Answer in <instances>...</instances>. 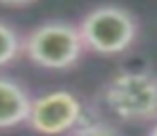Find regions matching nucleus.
<instances>
[{"label":"nucleus","instance_id":"nucleus-1","mask_svg":"<svg viewBox=\"0 0 157 136\" xmlns=\"http://www.w3.org/2000/svg\"><path fill=\"white\" fill-rule=\"evenodd\" d=\"M102 102L125 123L157 121V77L149 70H121L104 83Z\"/></svg>","mask_w":157,"mask_h":136},{"label":"nucleus","instance_id":"nucleus-2","mask_svg":"<svg viewBox=\"0 0 157 136\" xmlns=\"http://www.w3.org/2000/svg\"><path fill=\"white\" fill-rule=\"evenodd\" d=\"M85 51L78 28L70 21L53 19L32 28L21 38V53L40 68L66 70L72 68Z\"/></svg>","mask_w":157,"mask_h":136},{"label":"nucleus","instance_id":"nucleus-3","mask_svg":"<svg viewBox=\"0 0 157 136\" xmlns=\"http://www.w3.org/2000/svg\"><path fill=\"white\" fill-rule=\"evenodd\" d=\"M78 34L87 51L98 55H119L136 43L138 21L119 4H100L78 24Z\"/></svg>","mask_w":157,"mask_h":136},{"label":"nucleus","instance_id":"nucleus-4","mask_svg":"<svg viewBox=\"0 0 157 136\" xmlns=\"http://www.w3.org/2000/svg\"><path fill=\"white\" fill-rule=\"evenodd\" d=\"M85 121V104L68 89H51L32 98L26 123L43 136L70 134Z\"/></svg>","mask_w":157,"mask_h":136},{"label":"nucleus","instance_id":"nucleus-5","mask_svg":"<svg viewBox=\"0 0 157 136\" xmlns=\"http://www.w3.org/2000/svg\"><path fill=\"white\" fill-rule=\"evenodd\" d=\"M30 102L32 98L19 81L11 77H0V130L26 123Z\"/></svg>","mask_w":157,"mask_h":136},{"label":"nucleus","instance_id":"nucleus-6","mask_svg":"<svg viewBox=\"0 0 157 136\" xmlns=\"http://www.w3.org/2000/svg\"><path fill=\"white\" fill-rule=\"evenodd\" d=\"M21 55V36L6 21H0V68L9 66Z\"/></svg>","mask_w":157,"mask_h":136},{"label":"nucleus","instance_id":"nucleus-7","mask_svg":"<svg viewBox=\"0 0 157 136\" xmlns=\"http://www.w3.org/2000/svg\"><path fill=\"white\" fill-rule=\"evenodd\" d=\"M72 136H119L108 123L104 121H83L78 128H75Z\"/></svg>","mask_w":157,"mask_h":136},{"label":"nucleus","instance_id":"nucleus-8","mask_svg":"<svg viewBox=\"0 0 157 136\" xmlns=\"http://www.w3.org/2000/svg\"><path fill=\"white\" fill-rule=\"evenodd\" d=\"M38 0H0L2 6H11V9H21V6H30Z\"/></svg>","mask_w":157,"mask_h":136},{"label":"nucleus","instance_id":"nucleus-9","mask_svg":"<svg viewBox=\"0 0 157 136\" xmlns=\"http://www.w3.org/2000/svg\"><path fill=\"white\" fill-rule=\"evenodd\" d=\"M149 136H157V121H155V126L149 130Z\"/></svg>","mask_w":157,"mask_h":136}]
</instances>
